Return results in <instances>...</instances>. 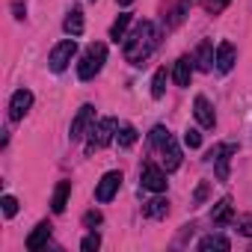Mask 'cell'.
<instances>
[{
	"label": "cell",
	"instance_id": "12",
	"mask_svg": "<svg viewBox=\"0 0 252 252\" xmlns=\"http://www.w3.org/2000/svg\"><path fill=\"white\" fill-rule=\"evenodd\" d=\"M234 155V146H217L211 152V158L217 160V178L220 181H228V158Z\"/></svg>",
	"mask_w": 252,
	"mask_h": 252
},
{
	"label": "cell",
	"instance_id": "11",
	"mask_svg": "<svg viewBox=\"0 0 252 252\" xmlns=\"http://www.w3.org/2000/svg\"><path fill=\"white\" fill-rule=\"evenodd\" d=\"M193 113H196V119H199V125H202V128H214V125H217L214 107L208 104V98H205V95H199V98L193 101Z\"/></svg>",
	"mask_w": 252,
	"mask_h": 252
},
{
	"label": "cell",
	"instance_id": "3",
	"mask_svg": "<svg viewBox=\"0 0 252 252\" xmlns=\"http://www.w3.org/2000/svg\"><path fill=\"white\" fill-rule=\"evenodd\" d=\"M104 60H107V45H104V42L89 45L86 54H83V60L77 63V77H80V80H92V77L101 71Z\"/></svg>",
	"mask_w": 252,
	"mask_h": 252
},
{
	"label": "cell",
	"instance_id": "2",
	"mask_svg": "<svg viewBox=\"0 0 252 252\" xmlns=\"http://www.w3.org/2000/svg\"><path fill=\"white\" fill-rule=\"evenodd\" d=\"M152 146L163 155L160 160H163V169H166V172H175V169L181 166V149H178L175 137L163 128V125H158V128L152 131Z\"/></svg>",
	"mask_w": 252,
	"mask_h": 252
},
{
	"label": "cell",
	"instance_id": "30",
	"mask_svg": "<svg viewBox=\"0 0 252 252\" xmlns=\"http://www.w3.org/2000/svg\"><path fill=\"white\" fill-rule=\"evenodd\" d=\"M98 222H101V211H89V214L83 217V225H89V228L98 225Z\"/></svg>",
	"mask_w": 252,
	"mask_h": 252
},
{
	"label": "cell",
	"instance_id": "8",
	"mask_svg": "<svg viewBox=\"0 0 252 252\" xmlns=\"http://www.w3.org/2000/svg\"><path fill=\"white\" fill-rule=\"evenodd\" d=\"M119 187H122V172H107V175L98 181V187H95V199H98V202H110V199L119 193Z\"/></svg>",
	"mask_w": 252,
	"mask_h": 252
},
{
	"label": "cell",
	"instance_id": "22",
	"mask_svg": "<svg viewBox=\"0 0 252 252\" xmlns=\"http://www.w3.org/2000/svg\"><path fill=\"white\" fill-rule=\"evenodd\" d=\"M116 140H119V146H125V149L134 146V143H137V128H134V125H122V128L116 131Z\"/></svg>",
	"mask_w": 252,
	"mask_h": 252
},
{
	"label": "cell",
	"instance_id": "27",
	"mask_svg": "<svg viewBox=\"0 0 252 252\" xmlns=\"http://www.w3.org/2000/svg\"><path fill=\"white\" fill-rule=\"evenodd\" d=\"M184 143H187L190 149H199V146H202V134H199L196 128H187V131H184Z\"/></svg>",
	"mask_w": 252,
	"mask_h": 252
},
{
	"label": "cell",
	"instance_id": "24",
	"mask_svg": "<svg viewBox=\"0 0 252 252\" xmlns=\"http://www.w3.org/2000/svg\"><path fill=\"white\" fill-rule=\"evenodd\" d=\"M0 205H3V214H6V217H15V214H18V199L9 196V193L0 199Z\"/></svg>",
	"mask_w": 252,
	"mask_h": 252
},
{
	"label": "cell",
	"instance_id": "23",
	"mask_svg": "<svg viewBox=\"0 0 252 252\" xmlns=\"http://www.w3.org/2000/svg\"><path fill=\"white\" fill-rule=\"evenodd\" d=\"M166 92V68H158L155 71V80H152V95L155 98H163Z\"/></svg>",
	"mask_w": 252,
	"mask_h": 252
},
{
	"label": "cell",
	"instance_id": "21",
	"mask_svg": "<svg viewBox=\"0 0 252 252\" xmlns=\"http://www.w3.org/2000/svg\"><path fill=\"white\" fill-rule=\"evenodd\" d=\"M228 246H231V243H228V237H222V234H208V237L199 240V249H202V252H208V249H222V252H225Z\"/></svg>",
	"mask_w": 252,
	"mask_h": 252
},
{
	"label": "cell",
	"instance_id": "1",
	"mask_svg": "<svg viewBox=\"0 0 252 252\" xmlns=\"http://www.w3.org/2000/svg\"><path fill=\"white\" fill-rule=\"evenodd\" d=\"M158 48V27L155 21H140L134 27V33L125 39V60L131 65H143Z\"/></svg>",
	"mask_w": 252,
	"mask_h": 252
},
{
	"label": "cell",
	"instance_id": "26",
	"mask_svg": "<svg viewBox=\"0 0 252 252\" xmlns=\"http://www.w3.org/2000/svg\"><path fill=\"white\" fill-rule=\"evenodd\" d=\"M190 3H193V0H181V3L175 6V12H172V27L184 21V15H187V9H190Z\"/></svg>",
	"mask_w": 252,
	"mask_h": 252
},
{
	"label": "cell",
	"instance_id": "7",
	"mask_svg": "<svg viewBox=\"0 0 252 252\" xmlns=\"http://www.w3.org/2000/svg\"><path fill=\"white\" fill-rule=\"evenodd\" d=\"M30 107H33V92H30V89H18V92L12 95V101H9V119H12V122H21Z\"/></svg>",
	"mask_w": 252,
	"mask_h": 252
},
{
	"label": "cell",
	"instance_id": "10",
	"mask_svg": "<svg viewBox=\"0 0 252 252\" xmlns=\"http://www.w3.org/2000/svg\"><path fill=\"white\" fill-rule=\"evenodd\" d=\"M234 63H237L234 45H231V42H220V48H217V68H220L222 74H228V71L234 68Z\"/></svg>",
	"mask_w": 252,
	"mask_h": 252
},
{
	"label": "cell",
	"instance_id": "25",
	"mask_svg": "<svg viewBox=\"0 0 252 252\" xmlns=\"http://www.w3.org/2000/svg\"><path fill=\"white\" fill-rule=\"evenodd\" d=\"M98 246H101V237H98L95 231H92V234H86V237L80 240V249H83V252H95Z\"/></svg>",
	"mask_w": 252,
	"mask_h": 252
},
{
	"label": "cell",
	"instance_id": "15",
	"mask_svg": "<svg viewBox=\"0 0 252 252\" xmlns=\"http://www.w3.org/2000/svg\"><path fill=\"white\" fill-rule=\"evenodd\" d=\"M68 196H71V181H60V184H57V190H54V199H51L54 214H63V211H65Z\"/></svg>",
	"mask_w": 252,
	"mask_h": 252
},
{
	"label": "cell",
	"instance_id": "5",
	"mask_svg": "<svg viewBox=\"0 0 252 252\" xmlns=\"http://www.w3.org/2000/svg\"><path fill=\"white\" fill-rule=\"evenodd\" d=\"M74 54H77V42H74V36H71V39H63L60 45H54V51H51V57H48L51 71H65L68 63L74 60Z\"/></svg>",
	"mask_w": 252,
	"mask_h": 252
},
{
	"label": "cell",
	"instance_id": "4",
	"mask_svg": "<svg viewBox=\"0 0 252 252\" xmlns=\"http://www.w3.org/2000/svg\"><path fill=\"white\" fill-rule=\"evenodd\" d=\"M116 131H119V125H116V119H101L95 128H92V137H89V146H86V155H92L95 149H104V146H110L113 143V137H116Z\"/></svg>",
	"mask_w": 252,
	"mask_h": 252
},
{
	"label": "cell",
	"instance_id": "16",
	"mask_svg": "<svg viewBox=\"0 0 252 252\" xmlns=\"http://www.w3.org/2000/svg\"><path fill=\"white\" fill-rule=\"evenodd\" d=\"M211 220H214L217 225H225V222H231V220H234V211H231V199H228V196H225V199H220V202L214 205Z\"/></svg>",
	"mask_w": 252,
	"mask_h": 252
},
{
	"label": "cell",
	"instance_id": "13",
	"mask_svg": "<svg viewBox=\"0 0 252 252\" xmlns=\"http://www.w3.org/2000/svg\"><path fill=\"white\" fill-rule=\"evenodd\" d=\"M190 74H193V60L190 57H181L172 68V80L175 86H190Z\"/></svg>",
	"mask_w": 252,
	"mask_h": 252
},
{
	"label": "cell",
	"instance_id": "33",
	"mask_svg": "<svg viewBox=\"0 0 252 252\" xmlns=\"http://www.w3.org/2000/svg\"><path fill=\"white\" fill-rule=\"evenodd\" d=\"M116 3H119V6H131V3H134V0H116Z\"/></svg>",
	"mask_w": 252,
	"mask_h": 252
},
{
	"label": "cell",
	"instance_id": "17",
	"mask_svg": "<svg viewBox=\"0 0 252 252\" xmlns=\"http://www.w3.org/2000/svg\"><path fill=\"white\" fill-rule=\"evenodd\" d=\"M214 63H217V60H214V45H211V42H202L199 51H196V65H199L202 71H211Z\"/></svg>",
	"mask_w": 252,
	"mask_h": 252
},
{
	"label": "cell",
	"instance_id": "19",
	"mask_svg": "<svg viewBox=\"0 0 252 252\" xmlns=\"http://www.w3.org/2000/svg\"><path fill=\"white\" fill-rule=\"evenodd\" d=\"M131 21H134V15H128V12H125V15H119V18L113 21V27H110V39H113V42L125 39V30L131 27Z\"/></svg>",
	"mask_w": 252,
	"mask_h": 252
},
{
	"label": "cell",
	"instance_id": "32",
	"mask_svg": "<svg viewBox=\"0 0 252 252\" xmlns=\"http://www.w3.org/2000/svg\"><path fill=\"white\" fill-rule=\"evenodd\" d=\"M12 12H15V18H24V3H12Z\"/></svg>",
	"mask_w": 252,
	"mask_h": 252
},
{
	"label": "cell",
	"instance_id": "31",
	"mask_svg": "<svg viewBox=\"0 0 252 252\" xmlns=\"http://www.w3.org/2000/svg\"><path fill=\"white\" fill-rule=\"evenodd\" d=\"M205 196H208V187L199 184V190H196V202H205Z\"/></svg>",
	"mask_w": 252,
	"mask_h": 252
},
{
	"label": "cell",
	"instance_id": "9",
	"mask_svg": "<svg viewBox=\"0 0 252 252\" xmlns=\"http://www.w3.org/2000/svg\"><path fill=\"white\" fill-rule=\"evenodd\" d=\"M92 116H95V110H92V104H83V107L77 110V116L71 119V131H68V137H71V143H74V140H80V137L86 134V128H89V122H92Z\"/></svg>",
	"mask_w": 252,
	"mask_h": 252
},
{
	"label": "cell",
	"instance_id": "14",
	"mask_svg": "<svg viewBox=\"0 0 252 252\" xmlns=\"http://www.w3.org/2000/svg\"><path fill=\"white\" fill-rule=\"evenodd\" d=\"M48 237H51V222H39V225L30 231V237H27V249H30V252L42 249V246L48 243Z\"/></svg>",
	"mask_w": 252,
	"mask_h": 252
},
{
	"label": "cell",
	"instance_id": "20",
	"mask_svg": "<svg viewBox=\"0 0 252 252\" xmlns=\"http://www.w3.org/2000/svg\"><path fill=\"white\" fill-rule=\"evenodd\" d=\"M166 211H169V202H166V199H152V202H146V208H143V214L152 217V220L166 217Z\"/></svg>",
	"mask_w": 252,
	"mask_h": 252
},
{
	"label": "cell",
	"instance_id": "6",
	"mask_svg": "<svg viewBox=\"0 0 252 252\" xmlns=\"http://www.w3.org/2000/svg\"><path fill=\"white\" fill-rule=\"evenodd\" d=\"M140 181H143L146 190L163 193V190H166V169L158 166V163H152V160H146V163H143V172H140Z\"/></svg>",
	"mask_w": 252,
	"mask_h": 252
},
{
	"label": "cell",
	"instance_id": "29",
	"mask_svg": "<svg viewBox=\"0 0 252 252\" xmlns=\"http://www.w3.org/2000/svg\"><path fill=\"white\" fill-rule=\"evenodd\" d=\"M202 6H205L208 12H214V15H217V12H222V9L228 6V0H202Z\"/></svg>",
	"mask_w": 252,
	"mask_h": 252
},
{
	"label": "cell",
	"instance_id": "18",
	"mask_svg": "<svg viewBox=\"0 0 252 252\" xmlns=\"http://www.w3.org/2000/svg\"><path fill=\"white\" fill-rule=\"evenodd\" d=\"M63 27H65L68 36H80V33H83V12H80V6H74V9L65 15V24H63Z\"/></svg>",
	"mask_w": 252,
	"mask_h": 252
},
{
	"label": "cell",
	"instance_id": "28",
	"mask_svg": "<svg viewBox=\"0 0 252 252\" xmlns=\"http://www.w3.org/2000/svg\"><path fill=\"white\" fill-rule=\"evenodd\" d=\"M237 231H240L243 237H252V214H246V217H237Z\"/></svg>",
	"mask_w": 252,
	"mask_h": 252
}]
</instances>
